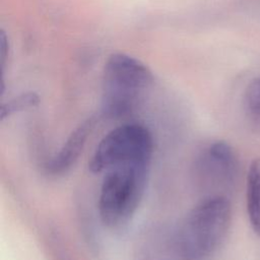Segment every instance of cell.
I'll return each instance as SVG.
<instances>
[{
    "label": "cell",
    "mask_w": 260,
    "mask_h": 260,
    "mask_svg": "<svg viewBox=\"0 0 260 260\" xmlns=\"http://www.w3.org/2000/svg\"><path fill=\"white\" fill-rule=\"evenodd\" d=\"M232 207L225 195H209L194 206L179 231V247L188 260H206L225 240Z\"/></svg>",
    "instance_id": "obj_1"
},
{
    "label": "cell",
    "mask_w": 260,
    "mask_h": 260,
    "mask_svg": "<svg viewBox=\"0 0 260 260\" xmlns=\"http://www.w3.org/2000/svg\"><path fill=\"white\" fill-rule=\"evenodd\" d=\"M198 167L206 182L219 191L231 190L240 174V162L236 151L222 140L214 141L204 149L199 157Z\"/></svg>",
    "instance_id": "obj_5"
},
{
    "label": "cell",
    "mask_w": 260,
    "mask_h": 260,
    "mask_svg": "<svg viewBox=\"0 0 260 260\" xmlns=\"http://www.w3.org/2000/svg\"><path fill=\"white\" fill-rule=\"evenodd\" d=\"M243 109L251 130L260 134V77L253 79L247 86L243 98Z\"/></svg>",
    "instance_id": "obj_8"
},
{
    "label": "cell",
    "mask_w": 260,
    "mask_h": 260,
    "mask_svg": "<svg viewBox=\"0 0 260 260\" xmlns=\"http://www.w3.org/2000/svg\"><path fill=\"white\" fill-rule=\"evenodd\" d=\"M153 140L141 124H124L108 132L100 141L88 162L96 174L124 164H149Z\"/></svg>",
    "instance_id": "obj_4"
},
{
    "label": "cell",
    "mask_w": 260,
    "mask_h": 260,
    "mask_svg": "<svg viewBox=\"0 0 260 260\" xmlns=\"http://www.w3.org/2000/svg\"><path fill=\"white\" fill-rule=\"evenodd\" d=\"M39 104V96L35 93H25L18 98L11 100L10 102L4 104L1 107V119H5L6 117L23 111L24 109L35 107Z\"/></svg>",
    "instance_id": "obj_9"
},
{
    "label": "cell",
    "mask_w": 260,
    "mask_h": 260,
    "mask_svg": "<svg viewBox=\"0 0 260 260\" xmlns=\"http://www.w3.org/2000/svg\"><path fill=\"white\" fill-rule=\"evenodd\" d=\"M246 201L250 225L255 235L260 237V157L255 158L249 167Z\"/></svg>",
    "instance_id": "obj_7"
},
{
    "label": "cell",
    "mask_w": 260,
    "mask_h": 260,
    "mask_svg": "<svg viewBox=\"0 0 260 260\" xmlns=\"http://www.w3.org/2000/svg\"><path fill=\"white\" fill-rule=\"evenodd\" d=\"M152 83V72L141 61L122 53L111 55L104 68L103 115L117 119L130 114Z\"/></svg>",
    "instance_id": "obj_3"
},
{
    "label": "cell",
    "mask_w": 260,
    "mask_h": 260,
    "mask_svg": "<svg viewBox=\"0 0 260 260\" xmlns=\"http://www.w3.org/2000/svg\"><path fill=\"white\" fill-rule=\"evenodd\" d=\"M149 164H124L106 171L99 194L102 222L111 229L126 224L144 194Z\"/></svg>",
    "instance_id": "obj_2"
},
{
    "label": "cell",
    "mask_w": 260,
    "mask_h": 260,
    "mask_svg": "<svg viewBox=\"0 0 260 260\" xmlns=\"http://www.w3.org/2000/svg\"><path fill=\"white\" fill-rule=\"evenodd\" d=\"M94 126L92 118L80 124L67 138L60 150L46 162L45 169L51 175H62L68 172L77 161Z\"/></svg>",
    "instance_id": "obj_6"
}]
</instances>
